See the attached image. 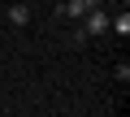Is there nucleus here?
I'll use <instances>...</instances> for the list:
<instances>
[{
	"label": "nucleus",
	"mask_w": 130,
	"mask_h": 117,
	"mask_svg": "<svg viewBox=\"0 0 130 117\" xmlns=\"http://www.w3.org/2000/svg\"><path fill=\"white\" fill-rule=\"evenodd\" d=\"M83 22H87V26H83V35H78V39H87V35H104L113 18L104 13V5H95V9H87V13H83Z\"/></svg>",
	"instance_id": "nucleus-1"
},
{
	"label": "nucleus",
	"mask_w": 130,
	"mask_h": 117,
	"mask_svg": "<svg viewBox=\"0 0 130 117\" xmlns=\"http://www.w3.org/2000/svg\"><path fill=\"white\" fill-rule=\"evenodd\" d=\"M100 5V0H65V5H61V18H83L87 9H95Z\"/></svg>",
	"instance_id": "nucleus-2"
},
{
	"label": "nucleus",
	"mask_w": 130,
	"mask_h": 117,
	"mask_svg": "<svg viewBox=\"0 0 130 117\" xmlns=\"http://www.w3.org/2000/svg\"><path fill=\"white\" fill-rule=\"evenodd\" d=\"M9 22H13V26H26V22H30V9H26V5H13V9H9Z\"/></svg>",
	"instance_id": "nucleus-3"
},
{
	"label": "nucleus",
	"mask_w": 130,
	"mask_h": 117,
	"mask_svg": "<svg viewBox=\"0 0 130 117\" xmlns=\"http://www.w3.org/2000/svg\"><path fill=\"white\" fill-rule=\"evenodd\" d=\"M108 30H117V35H130V13H117V18L108 22Z\"/></svg>",
	"instance_id": "nucleus-4"
},
{
	"label": "nucleus",
	"mask_w": 130,
	"mask_h": 117,
	"mask_svg": "<svg viewBox=\"0 0 130 117\" xmlns=\"http://www.w3.org/2000/svg\"><path fill=\"white\" fill-rule=\"evenodd\" d=\"M108 5H121V0H108Z\"/></svg>",
	"instance_id": "nucleus-5"
},
{
	"label": "nucleus",
	"mask_w": 130,
	"mask_h": 117,
	"mask_svg": "<svg viewBox=\"0 0 130 117\" xmlns=\"http://www.w3.org/2000/svg\"><path fill=\"white\" fill-rule=\"evenodd\" d=\"M48 5H56V0H48Z\"/></svg>",
	"instance_id": "nucleus-6"
}]
</instances>
